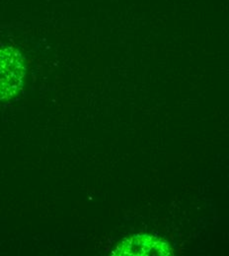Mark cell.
Segmentation results:
<instances>
[{
  "instance_id": "1",
  "label": "cell",
  "mask_w": 229,
  "mask_h": 256,
  "mask_svg": "<svg viewBox=\"0 0 229 256\" xmlns=\"http://www.w3.org/2000/svg\"><path fill=\"white\" fill-rule=\"evenodd\" d=\"M25 64L14 48L0 50V100L17 95L23 86Z\"/></svg>"
},
{
  "instance_id": "2",
  "label": "cell",
  "mask_w": 229,
  "mask_h": 256,
  "mask_svg": "<svg viewBox=\"0 0 229 256\" xmlns=\"http://www.w3.org/2000/svg\"><path fill=\"white\" fill-rule=\"evenodd\" d=\"M168 244L162 240L149 236H133L123 242L117 248L118 256H147V254H167Z\"/></svg>"
}]
</instances>
